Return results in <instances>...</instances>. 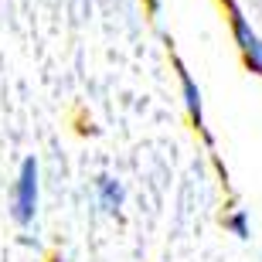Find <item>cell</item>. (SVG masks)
Instances as JSON below:
<instances>
[{
	"mask_svg": "<svg viewBox=\"0 0 262 262\" xmlns=\"http://www.w3.org/2000/svg\"><path fill=\"white\" fill-rule=\"evenodd\" d=\"M225 228H232L238 238H249V222H245V211H232V214H225L222 218Z\"/></svg>",
	"mask_w": 262,
	"mask_h": 262,
	"instance_id": "cell-5",
	"label": "cell"
},
{
	"mask_svg": "<svg viewBox=\"0 0 262 262\" xmlns=\"http://www.w3.org/2000/svg\"><path fill=\"white\" fill-rule=\"evenodd\" d=\"M10 211L20 225L34 222V214H38V160L34 157H28L20 164V174L14 181V191H10Z\"/></svg>",
	"mask_w": 262,
	"mask_h": 262,
	"instance_id": "cell-1",
	"label": "cell"
},
{
	"mask_svg": "<svg viewBox=\"0 0 262 262\" xmlns=\"http://www.w3.org/2000/svg\"><path fill=\"white\" fill-rule=\"evenodd\" d=\"M174 58V68H177V78H181V92H184V106H187V116H191V123H194L198 136H201L204 143L211 146V133H208V126H204V113H201V92H198L194 78H191V72L184 68V61L177 58V55H170Z\"/></svg>",
	"mask_w": 262,
	"mask_h": 262,
	"instance_id": "cell-3",
	"label": "cell"
},
{
	"mask_svg": "<svg viewBox=\"0 0 262 262\" xmlns=\"http://www.w3.org/2000/svg\"><path fill=\"white\" fill-rule=\"evenodd\" d=\"M96 198L106 211H116L119 204H123V187H119V181H113V177H99L96 181Z\"/></svg>",
	"mask_w": 262,
	"mask_h": 262,
	"instance_id": "cell-4",
	"label": "cell"
},
{
	"mask_svg": "<svg viewBox=\"0 0 262 262\" xmlns=\"http://www.w3.org/2000/svg\"><path fill=\"white\" fill-rule=\"evenodd\" d=\"M218 4H222L225 17H228V24H232L235 45H238V51H242L245 68L255 72V75H262V41H259V34L249 28V20L242 17V10L235 7V0H218Z\"/></svg>",
	"mask_w": 262,
	"mask_h": 262,
	"instance_id": "cell-2",
	"label": "cell"
}]
</instances>
